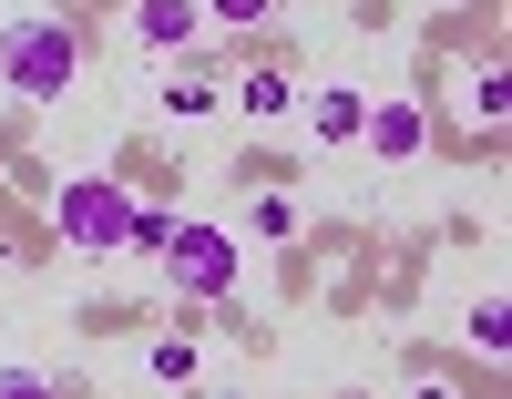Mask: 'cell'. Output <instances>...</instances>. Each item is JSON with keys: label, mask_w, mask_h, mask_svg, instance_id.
I'll use <instances>...</instances> for the list:
<instances>
[{"label": "cell", "mask_w": 512, "mask_h": 399, "mask_svg": "<svg viewBox=\"0 0 512 399\" xmlns=\"http://www.w3.org/2000/svg\"><path fill=\"white\" fill-rule=\"evenodd\" d=\"M72 72H82V31L72 21H11L0 31V82H11L21 103H62L72 93Z\"/></svg>", "instance_id": "6da1fadb"}, {"label": "cell", "mask_w": 512, "mask_h": 399, "mask_svg": "<svg viewBox=\"0 0 512 399\" xmlns=\"http://www.w3.org/2000/svg\"><path fill=\"white\" fill-rule=\"evenodd\" d=\"M154 256H164V287H175L185 307H216V297L236 287V266H246L226 226H185V215H175V236H164Z\"/></svg>", "instance_id": "7a4b0ae2"}, {"label": "cell", "mask_w": 512, "mask_h": 399, "mask_svg": "<svg viewBox=\"0 0 512 399\" xmlns=\"http://www.w3.org/2000/svg\"><path fill=\"white\" fill-rule=\"evenodd\" d=\"M52 215H62V246H72V256H113V246H123V215H134V195L103 185V174H72V185L52 195Z\"/></svg>", "instance_id": "3957f363"}, {"label": "cell", "mask_w": 512, "mask_h": 399, "mask_svg": "<svg viewBox=\"0 0 512 399\" xmlns=\"http://www.w3.org/2000/svg\"><path fill=\"white\" fill-rule=\"evenodd\" d=\"M359 144H369L379 164H410L420 144H431V123H420L410 93H390V103H369V113H359Z\"/></svg>", "instance_id": "277c9868"}, {"label": "cell", "mask_w": 512, "mask_h": 399, "mask_svg": "<svg viewBox=\"0 0 512 399\" xmlns=\"http://www.w3.org/2000/svg\"><path fill=\"white\" fill-rule=\"evenodd\" d=\"M123 21H134V41H144V52H185V41L205 31V0H134Z\"/></svg>", "instance_id": "5b68a950"}, {"label": "cell", "mask_w": 512, "mask_h": 399, "mask_svg": "<svg viewBox=\"0 0 512 399\" xmlns=\"http://www.w3.org/2000/svg\"><path fill=\"white\" fill-rule=\"evenodd\" d=\"M359 113H369L359 82H318V93H308V133H318V144H359Z\"/></svg>", "instance_id": "8992f818"}, {"label": "cell", "mask_w": 512, "mask_h": 399, "mask_svg": "<svg viewBox=\"0 0 512 399\" xmlns=\"http://www.w3.org/2000/svg\"><path fill=\"white\" fill-rule=\"evenodd\" d=\"M226 93H236V113H246V123H287V103H297V82H287L277 62H256L246 82H226Z\"/></svg>", "instance_id": "52a82bcc"}, {"label": "cell", "mask_w": 512, "mask_h": 399, "mask_svg": "<svg viewBox=\"0 0 512 399\" xmlns=\"http://www.w3.org/2000/svg\"><path fill=\"white\" fill-rule=\"evenodd\" d=\"M226 103V82H216V62H185L175 82H164V113H175V123H195V113H216Z\"/></svg>", "instance_id": "ba28073f"}, {"label": "cell", "mask_w": 512, "mask_h": 399, "mask_svg": "<svg viewBox=\"0 0 512 399\" xmlns=\"http://www.w3.org/2000/svg\"><path fill=\"white\" fill-rule=\"evenodd\" d=\"M164 236H175V205H134V215H123V246H164Z\"/></svg>", "instance_id": "9c48e42d"}, {"label": "cell", "mask_w": 512, "mask_h": 399, "mask_svg": "<svg viewBox=\"0 0 512 399\" xmlns=\"http://www.w3.org/2000/svg\"><path fill=\"white\" fill-rule=\"evenodd\" d=\"M144 369H154L164 389H185V379H195V338H154V359H144Z\"/></svg>", "instance_id": "30bf717a"}, {"label": "cell", "mask_w": 512, "mask_h": 399, "mask_svg": "<svg viewBox=\"0 0 512 399\" xmlns=\"http://www.w3.org/2000/svg\"><path fill=\"white\" fill-rule=\"evenodd\" d=\"M246 226L267 236V246H287V236H297V205H287V195H256V215H246Z\"/></svg>", "instance_id": "8fae6325"}, {"label": "cell", "mask_w": 512, "mask_h": 399, "mask_svg": "<svg viewBox=\"0 0 512 399\" xmlns=\"http://www.w3.org/2000/svg\"><path fill=\"white\" fill-rule=\"evenodd\" d=\"M267 11H277V0H205V21H226V31H256Z\"/></svg>", "instance_id": "7c38bea8"}, {"label": "cell", "mask_w": 512, "mask_h": 399, "mask_svg": "<svg viewBox=\"0 0 512 399\" xmlns=\"http://www.w3.org/2000/svg\"><path fill=\"white\" fill-rule=\"evenodd\" d=\"M502 103H512V82L482 62V82H472V113H482V123H502Z\"/></svg>", "instance_id": "4fadbf2b"}, {"label": "cell", "mask_w": 512, "mask_h": 399, "mask_svg": "<svg viewBox=\"0 0 512 399\" xmlns=\"http://www.w3.org/2000/svg\"><path fill=\"white\" fill-rule=\"evenodd\" d=\"M502 328H512V307H502V297H482V307H472V348H502Z\"/></svg>", "instance_id": "5bb4252c"}, {"label": "cell", "mask_w": 512, "mask_h": 399, "mask_svg": "<svg viewBox=\"0 0 512 399\" xmlns=\"http://www.w3.org/2000/svg\"><path fill=\"white\" fill-rule=\"evenodd\" d=\"M21 389H41V369H0V399H21Z\"/></svg>", "instance_id": "9a60e30c"}]
</instances>
